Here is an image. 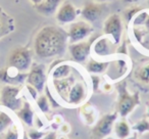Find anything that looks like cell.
Instances as JSON below:
<instances>
[{
  "instance_id": "cell-1",
  "label": "cell",
  "mask_w": 149,
  "mask_h": 139,
  "mask_svg": "<svg viewBox=\"0 0 149 139\" xmlns=\"http://www.w3.org/2000/svg\"><path fill=\"white\" fill-rule=\"evenodd\" d=\"M68 33L61 28L46 26L42 28L34 39V51L40 58L60 56L68 47Z\"/></svg>"
},
{
  "instance_id": "cell-2",
  "label": "cell",
  "mask_w": 149,
  "mask_h": 139,
  "mask_svg": "<svg viewBox=\"0 0 149 139\" xmlns=\"http://www.w3.org/2000/svg\"><path fill=\"white\" fill-rule=\"evenodd\" d=\"M116 90L118 92V114L122 118H126L135 110L138 104H140L139 93H130L127 88V83L122 81L116 85Z\"/></svg>"
},
{
  "instance_id": "cell-3",
  "label": "cell",
  "mask_w": 149,
  "mask_h": 139,
  "mask_svg": "<svg viewBox=\"0 0 149 139\" xmlns=\"http://www.w3.org/2000/svg\"><path fill=\"white\" fill-rule=\"evenodd\" d=\"M7 64L9 68L21 73L29 71L33 64L31 50L27 47H17L13 49L7 57Z\"/></svg>"
},
{
  "instance_id": "cell-4",
  "label": "cell",
  "mask_w": 149,
  "mask_h": 139,
  "mask_svg": "<svg viewBox=\"0 0 149 139\" xmlns=\"http://www.w3.org/2000/svg\"><path fill=\"white\" fill-rule=\"evenodd\" d=\"M21 88L15 85H5L0 90V104L7 110L17 112L23 105Z\"/></svg>"
},
{
  "instance_id": "cell-5",
  "label": "cell",
  "mask_w": 149,
  "mask_h": 139,
  "mask_svg": "<svg viewBox=\"0 0 149 139\" xmlns=\"http://www.w3.org/2000/svg\"><path fill=\"white\" fill-rule=\"evenodd\" d=\"M118 112H111L103 115L101 118L98 119L92 129V138L104 139L105 137L109 136L110 133L113 131V126L118 120Z\"/></svg>"
},
{
  "instance_id": "cell-6",
  "label": "cell",
  "mask_w": 149,
  "mask_h": 139,
  "mask_svg": "<svg viewBox=\"0 0 149 139\" xmlns=\"http://www.w3.org/2000/svg\"><path fill=\"white\" fill-rule=\"evenodd\" d=\"M47 76H46V68L44 64H33L28 73L27 83L31 85L38 91V93H42L45 89Z\"/></svg>"
},
{
  "instance_id": "cell-7",
  "label": "cell",
  "mask_w": 149,
  "mask_h": 139,
  "mask_svg": "<svg viewBox=\"0 0 149 139\" xmlns=\"http://www.w3.org/2000/svg\"><path fill=\"white\" fill-rule=\"evenodd\" d=\"M104 35L110 37L116 45L120 44L123 35V21L118 15H110L103 24Z\"/></svg>"
},
{
  "instance_id": "cell-8",
  "label": "cell",
  "mask_w": 149,
  "mask_h": 139,
  "mask_svg": "<svg viewBox=\"0 0 149 139\" xmlns=\"http://www.w3.org/2000/svg\"><path fill=\"white\" fill-rule=\"evenodd\" d=\"M66 33H68L70 44L77 43L80 41H84L86 38L89 37L93 33V27L91 26V24L86 21L74 22L70 24Z\"/></svg>"
},
{
  "instance_id": "cell-9",
  "label": "cell",
  "mask_w": 149,
  "mask_h": 139,
  "mask_svg": "<svg viewBox=\"0 0 149 139\" xmlns=\"http://www.w3.org/2000/svg\"><path fill=\"white\" fill-rule=\"evenodd\" d=\"M72 58L78 64L87 61L92 52V43L90 41H80L77 43H70L68 46Z\"/></svg>"
},
{
  "instance_id": "cell-10",
  "label": "cell",
  "mask_w": 149,
  "mask_h": 139,
  "mask_svg": "<svg viewBox=\"0 0 149 139\" xmlns=\"http://www.w3.org/2000/svg\"><path fill=\"white\" fill-rule=\"evenodd\" d=\"M88 95L87 85L83 81H77L72 84L66 95L65 101L70 105H80L83 104Z\"/></svg>"
},
{
  "instance_id": "cell-11",
  "label": "cell",
  "mask_w": 149,
  "mask_h": 139,
  "mask_svg": "<svg viewBox=\"0 0 149 139\" xmlns=\"http://www.w3.org/2000/svg\"><path fill=\"white\" fill-rule=\"evenodd\" d=\"M78 15H79V10L77 7L70 1H64L56 11L55 17L59 24L66 25V24H72L76 22Z\"/></svg>"
},
{
  "instance_id": "cell-12",
  "label": "cell",
  "mask_w": 149,
  "mask_h": 139,
  "mask_svg": "<svg viewBox=\"0 0 149 139\" xmlns=\"http://www.w3.org/2000/svg\"><path fill=\"white\" fill-rule=\"evenodd\" d=\"M114 45L116 44L111 41L110 38H108L107 36H102L95 40L92 44V52L97 57H107L116 52Z\"/></svg>"
},
{
  "instance_id": "cell-13",
  "label": "cell",
  "mask_w": 149,
  "mask_h": 139,
  "mask_svg": "<svg viewBox=\"0 0 149 139\" xmlns=\"http://www.w3.org/2000/svg\"><path fill=\"white\" fill-rule=\"evenodd\" d=\"M28 74L17 72L13 68H4L0 70V83H4L6 85L19 86L27 80Z\"/></svg>"
},
{
  "instance_id": "cell-14",
  "label": "cell",
  "mask_w": 149,
  "mask_h": 139,
  "mask_svg": "<svg viewBox=\"0 0 149 139\" xmlns=\"http://www.w3.org/2000/svg\"><path fill=\"white\" fill-rule=\"evenodd\" d=\"M104 6L102 3H98L95 1H88L85 3L83 9H82V17H84L88 23H94L102 15L104 10Z\"/></svg>"
},
{
  "instance_id": "cell-15",
  "label": "cell",
  "mask_w": 149,
  "mask_h": 139,
  "mask_svg": "<svg viewBox=\"0 0 149 139\" xmlns=\"http://www.w3.org/2000/svg\"><path fill=\"white\" fill-rule=\"evenodd\" d=\"M17 112V116L25 125H27L29 128L34 126L35 122V112L32 108V105L28 100H24L23 105Z\"/></svg>"
},
{
  "instance_id": "cell-16",
  "label": "cell",
  "mask_w": 149,
  "mask_h": 139,
  "mask_svg": "<svg viewBox=\"0 0 149 139\" xmlns=\"http://www.w3.org/2000/svg\"><path fill=\"white\" fill-rule=\"evenodd\" d=\"M62 4V0H44L40 4L35 5L38 13L44 15H51L56 13L57 9Z\"/></svg>"
},
{
  "instance_id": "cell-17",
  "label": "cell",
  "mask_w": 149,
  "mask_h": 139,
  "mask_svg": "<svg viewBox=\"0 0 149 139\" xmlns=\"http://www.w3.org/2000/svg\"><path fill=\"white\" fill-rule=\"evenodd\" d=\"M113 132L116 134V138L118 139H126L132 134V128L130 127L129 123L125 118L116 121L113 126Z\"/></svg>"
},
{
  "instance_id": "cell-18",
  "label": "cell",
  "mask_w": 149,
  "mask_h": 139,
  "mask_svg": "<svg viewBox=\"0 0 149 139\" xmlns=\"http://www.w3.org/2000/svg\"><path fill=\"white\" fill-rule=\"evenodd\" d=\"M108 66H109L108 61H102V60L91 58L88 60L87 64H86V70L88 73L92 74V75H99L107 70Z\"/></svg>"
},
{
  "instance_id": "cell-19",
  "label": "cell",
  "mask_w": 149,
  "mask_h": 139,
  "mask_svg": "<svg viewBox=\"0 0 149 139\" xmlns=\"http://www.w3.org/2000/svg\"><path fill=\"white\" fill-rule=\"evenodd\" d=\"M81 117L86 125H94L97 122V112L92 105H84L81 108Z\"/></svg>"
},
{
  "instance_id": "cell-20",
  "label": "cell",
  "mask_w": 149,
  "mask_h": 139,
  "mask_svg": "<svg viewBox=\"0 0 149 139\" xmlns=\"http://www.w3.org/2000/svg\"><path fill=\"white\" fill-rule=\"evenodd\" d=\"M72 75V66L68 64H61L59 66H55L51 73L52 80L64 79Z\"/></svg>"
},
{
  "instance_id": "cell-21",
  "label": "cell",
  "mask_w": 149,
  "mask_h": 139,
  "mask_svg": "<svg viewBox=\"0 0 149 139\" xmlns=\"http://www.w3.org/2000/svg\"><path fill=\"white\" fill-rule=\"evenodd\" d=\"M13 124H15V121L11 115L5 110H0V135L4 133Z\"/></svg>"
},
{
  "instance_id": "cell-22",
  "label": "cell",
  "mask_w": 149,
  "mask_h": 139,
  "mask_svg": "<svg viewBox=\"0 0 149 139\" xmlns=\"http://www.w3.org/2000/svg\"><path fill=\"white\" fill-rule=\"evenodd\" d=\"M137 80L144 84H149V61L140 66L135 72Z\"/></svg>"
},
{
  "instance_id": "cell-23",
  "label": "cell",
  "mask_w": 149,
  "mask_h": 139,
  "mask_svg": "<svg viewBox=\"0 0 149 139\" xmlns=\"http://www.w3.org/2000/svg\"><path fill=\"white\" fill-rule=\"evenodd\" d=\"M21 130L17 124L10 126L4 133L0 135V139H21Z\"/></svg>"
},
{
  "instance_id": "cell-24",
  "label": "cell",
  "mask_w": 149,
  "mask_h": 139,
  "mask_svg": "<svg viewBox=\"0 0 149 139\" xmlns=\"http://www.w3.org/2000/svg\"><path fill=\"white\" fill-rule=\"evenodd\" d=\"M132 131L137 132L139 134H144V133L149 132V119H142V120L138 121L135 123L132 127Z\"/></svg>"
},
{
  "instance_id": "cell-25",
  "label": "cell",
  "mask_w": 149,
  "mask_h": 139,
  "mask_svg": "<svg viewBox=\"0 0 149 139\" xmlns=\"http://www.w3.org/2000/svg\"><path fill=\"white\" fill-rule=\"evenodd\" d=\"M36 103H37V106L39 108V110H41L43 114H48L50 110V102H49V99L46 95H40L38 96V98L36 99Z\"/></svg>"
},
{
  "instance_id": "cell-26",
  "label": "cell",
  "mask_w": 149,
  "mask_h": 139,
  "mask_svg": "<svg viewBox=\"0 0 149 139\" xmlns=\"http://www.w3.org/2000/svg\"><path fill=\"white\" fill-rule=\"evenodd\" d=\"M46 134L47 133L44 132V131H40L37 128H33V127L30 128L27 132V135L29 136L30 139H43Z\"/></svg>"
},
{
  "instance_id": "cell-27",
  "label": "cell",
  "mask_w": 149,
  "mask_h": 139,
  "mask_svg": "<svg viewBox=\"0 0 149 139\" xmlns=\"http://www.w3.org/2000/svg\"><path fill=\"white\" fill-rule=\"evenodd\" d=\"M147 17H148V13H147L146 11H140V13L134 17V21H133V24H134L135 27H136V26L144 25Z\"/></svg>"
},
{
  "instance_id": "cell-28",
  "label": "cell",
  "mask_w": 149,
  "mask_h": 139,
  "mask_svg": "<svg viewBox=\"0 0 149 139\" xmlns=\"http://www.w3.org/2000/svg\"><path fill=\"white\" fill-rule=\"evenodd\" d=\"M142 8H139V7H133V8H128L125 11V19L128 22L132 21V19H134L137 15L141 11Z\"/></svg>"
},
{
  "instance_id": "cell-29",
  "label": "cell",
  "mask_w": 149,
  "mask_h": 139,
  "mask_svg": "<svg viewBox=\"0 0 149 139\" xmlns=\"http://www.w3.org/2000/svg\"><path fill=\"white\" fill-rule=\"evenodd\" d=\"M91 82H92V87H93V91H97L100 85V78L98 75H92L91 76Z\"/></svg>"
},
{
  "instance_id": "cell-30",
  "label": "cell",
  "mask_w": 149,
  "mask_h": 139,
  "mask_svg": "<svg viewBox=\"0 0 149 139\" xmlns=\"http://www.w3.org/2000/svg\"><path fill=\"white\" fill-rule=\"evenodd\" d=\"M70 125H68V123H63V124L59 126V132L61 133L62 135L68 134V133H70Z\"/></svg>"
},
{
  "instance_id": "cell-31",
  "label": "cell",
  "mask_w": 149,
  "mask_h": 139,
  "mask_svg": "<svg viewBox=\"0 0 149 139\" xmlns=\"http://www.w3.org/2000/svg\"><path fill=\"white\" fill-rule=\"evenodd\" d=\"M27 88H28V90H29V92H30V94H31V96L34 98V99H37L38 98V91L35 89L34 87H32L31 85H28L27 84Z\"/></svg>"
},
{
  "instance_id": "cell-32",
  "label": "cell",
  "mask_w": 149,
  "mask_h": 139,
  "mask_svg": "<svg viewBox=\"0 0 149 139\" xmlns=\"http://www.w3.org/2000/svg\"><path fill=\"white\" fill-rule=\"evenodd\" d=\"M43 139H57V135L55 132H49L44 136Z\"/></svg>"
},
{
  "instance_id": "cell-33",
  "label": "cell",
  "mask_w": 149,
  "mask_h": 139,
  "mask_svg": "<svg viewBox=\"0 0 149 139\" xmlns=\"http://www.w3.org/2000/svg\"><path fill=\"white\" fill-rule=\"evenodd\" d=\"M6 32H7V31H5L4 26H3V24L1 23V22H0V37H2V36H4Z\"/></svg>"
},
{
  "instance_id": "cell-34",
  "label": "cell",
  "mask_w": 149,
  "mask_h": 139,
  "mask_svg": "<svg viewBox=\"0 0 149 139\" xmlns=\"http://www.w3.org/2000/svg\"><path fill=\"white\" fill-rule=\"evenodd\" d=\"M140 0H123V2L126 4H135V3L139 2Z\"/></svg>"
},
{
  "instance_id": "cell-35",
  "label": "cell",
  "mask_w": 149,
  "mask_h": 139,
  "mask_svg": "<svg viewBox=\"0 0 149 139\" xmlns=\"http://www.w3.org/2000/svg\"><path fill=\"white\" fill-rule=\"evenodd\" d=\"M126 139H138V133L134 132L133 134H131L130 136H129L128 138H126Z\"/></svg>"
},
{
  "instance_id": "cell-36",
  "label": "cell",
  "mask_w": 149,
  "mask_h": 139,
  "mask_svg": "<svg viewBox=\"0 0 149 139\" xmlns=\"http://www.w3.org/2000/svg\"><path fill=\"white\" fill-rule=\"evenodd\" d=\"M30 1H31V3H33L34 6H35V5H38V4H40L41 2H43L44 0H30Z\"/></svg>"
},
{
  "instance_id": "cell-37",
  "label": "cell",
  "mask_w": 149,
  "mask_h": 139,
  "mask_svg": "<svg viewBox=\"0 0 149 139\" xmlns=\"http://www.w3.org/2000/svg\"><path fill=\"white\" fill-rule=\"evenodd\" d=\"M144 26H145V28H146V30H147V31L149 32V15H148V17H147L146 21H145Z\"/></svg>"
},
{
  "instance_id": "cell-38",
  "label": "cell",
  "mask_w": 149,
  "mask_h": 139,
  "mask_svg": "<svg viewBox=\"0 0 149 139\" xmlns=\"http://www.w3.org/2000/svg\"><path fill=\"white\" fill-rule=\"evenodd\" d=\"M93 1H95V2H98V3H105V2H109V1H111V0H93Z\"/></svg>"
},
{
  "instance_id": "cell-39",
  "label": "cell",
  "mask_w": 149,
  "mask_h": 139,
  "mask_svg": "<svg viewBox=\"0 0 149 139\" xmlns=\"http://www.w3.org/2000/svg\"><path fill=\"white\" fill-rule=\"evenodd\" d=\"M146 117L147 119H149V104L147 105V110H146Z\"/></svg>"
},
{
  "instance_id": "cell-40",
  "label": "cell",
  "mask_w": 149,
  "mask_h": 139,
  "mask_svg": "<svg viewBox=\"0 0 149 139\" xmlns=\"http://www.w3.org/2000/svg\"><path fill=\"white\" fill-rule=\"evenodd\" d=\"M23 139H30V138H29V136H28V135H27V133H26V134H25V135H24Z\"/></svg>"
},
{
  "instance_id": "cell-41",
  "label": "cell",
  "mask_w": 149,
  "mask_h": 139,
  "mask_svg": "<svg viewBox=\"0 0 149 139\" xmlns=\"http://www.w3.org/2000/svg\"><path fill=\"white\" fill-rule=\"evenodd\" d=\"M104 139H116L114 137H111V136H107V137H105Z\"/></svg>"
},
{
  "instance_id": "cell-42",
  "label": "cell",
  "mask_w": 149,
  "mask_h": 139,
  "mask_svg": "<svg viewBox=\"0 0 149 139\" xmlns=\"http://www.w3.org/2000/svg\"><path fill=\"white\" fill-rule=\"evenodd\" d=\"M148 4H149V0H148Z\"/></svg>"
}]
</instances>
